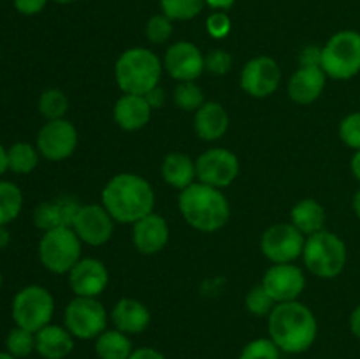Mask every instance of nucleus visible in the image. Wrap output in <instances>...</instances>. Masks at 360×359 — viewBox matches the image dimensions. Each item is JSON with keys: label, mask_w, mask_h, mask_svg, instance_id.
Listing matches in <instances>:
<instances>
[{"label": "nucleus", "mask_w": 360, "mask_h": 359, "mask_svg": "<svg viewBox=\"0 0 360 359\" xmlns=\"http://www.w3.org/2000/svg\"><path fill=\"white\" fill-rule=\"evenodd\" d=\"M95 354L98 359H129L134 352L129 334L115 329H105L95 338Z\"/></svg>", "instance_id": "nucleus-27"}, {"label": "nucleus", "mask_w": 360, "mask_h": 359, "mask_svg": "<svg viewBox=\"0 0 360 359\" xmlns=\"http://www.w3.org/2000/svg\"><path fill=\"white\" fill-rule=\"evenodd\" d=\"M11 313L18 327L37 333L39 329L51 324L53 313H55V299L48 289L41 285H28L14 296Z\"/></svg>", "instance_id": "nucleus-8"}, {"label": "nucleus", "mask_w": 360, "mask_h": 359, "mask_svg": "<svg viewBox=\"0 0 360 359\" xmlns=\"http://www.w3.org/2000/svg\"><path fill=\"white\" fill-rule=\"evenodd\" d=\"M35 146H37L39 153L48 158V160H65L77 148L76 127L65 118L49 120L39 130Z\"/></svg>", "instance_id": "nucleus-12"}, {"label": "nucleus", "mask_w": 360, "mask_h": 359, "mask_svg": "<svg viewBox=\"0 0 360 359\" xmlns=\"http://www.w3.org/2000/svg\"><path fill=\"white\" fill-rule=\"evenodd\" d=\"M262 285L276 303L295 301L306 287L304 271L295 264H273L264 273Z\"/></svg>", "instance_id": "nucleus-15"}, {"label": "nucleus", "mask_w": 360, "mask_h": 359, "mask_svg": "<svg viewBox=\"0 0 360 359\" xmlns=\"http://www.w3.org/2000/svg\"><path fill=\"white\" fill-rule=\"evenodd\" d=\"M79 208L81 204L70 196L44 201L34 210V225L44 232L56 227H70Z\"/></svg>", "instance_id": "nucleus-19"}, {"label": "nucleus", "mask_w": 360, "mask_h": 359, "mask_svg": "<svg viewBox=\"0 0 360 359\" xmlns=\"http://www.w3.org/2000/svg\"><path fill=\"white\" fill-rule=\"evenodd\" d=\"M204 67L214 76H224L232 69V55L225 49H211L204 55Z\"/></svg>", "instance_id": "nucleus-38"}, {"label": "nucleus", "mask_w": 360, "mask_h": 359, "mask_svg": "<svg viewBox=\"0 0 360 359\" xmlns=\"http://www.w3.org/2000/svg\"><path fill=\"white\" fill-rule=\"evenodd\" d=\"M193 129L202 141H218L229 129V115L220 102H204L195 111Z\"/></svg>", "instance_id": "nucleus-24"}, {"label": "nucleus", "mask_w": 360, "mask_h": 359, "mask_svg": "<svg viewBox=\"0 0 360 359\" xmlns=\"http://www.w3.org/2000/svg\"><path fill=\"white\" fill-rule=\"evenodd\" d=\"M236 0H206V6H210L214 11H227L234 6Z\"/></svg>", "instance_id": "nucleus-45"}, {"label": "nucleus", "mask_w": 360, "mask_h": 359, "mask_svg": "<svg viewBox=\"0 0 360 359\" xmlns=\"http://www.w3.org/2000/svg\"><path fill=\"white\" fill-rule=\"evenodd\" d=\"M14 7L20 14H25V16H34V14H39L46 7L48 0H13Z\"/></svg>", "instance_id": "nucleus-41"}, {"label": "nucleus", "mask_w": 360, "mask_h": 359, "mask_svg": "<svg viewBox=\"0 0 360 359\" xmlns=\"http://www.w3.org/2000/svg\"><path fill=\"white\" fill-rule=\"evenodd\" d=\"M340 137L348 148L360 150V111L350 113L340 123Z\"/></svg>", "instance_id": "nucleus-37"}, {"label": "nucleus", "mask_w": 360, "mask_h": 359, "mask_svg": "<svg viewBox=\"0 0 360 359\" xmlns=\"http://www.w3.org/2000/svg\"><path fill=\"white\" fill-rule=\"evenodd\" d=\"M39 153L37 146L30 143H14L13 146L7 148V165L9 171L16 172V175H28L34 171L39 164Z\"/></svg>", "instance_id": "nucleus-28"}, {"label": "nucleus", "mask_w": 360, "mask_h": 359, "mask_svg": "<svg viewBox=\"0 0 360 359\" xmlns=\"http://www.w3.org/2000/svg\"><path fill=\"white\" fill-rule=\"evenodd\" d=\"M322 70L327 77L345 81L360 73V34L341 30L322 48Z\"/></svg>", "instance_id": "nucleus-6"}, {"label": "nucleus", "mask_w": 360, "mask_h": 359, "mask_svg": "<svg viewBox=\"0 0 360 359\" xmlns=\"http://www.w3.org/2000/svg\"><path fill=\"white\" fill-rule=\"evenodd\" d=\"M144 97H146V101H148V104L151 106V109H160L162 106H164V102H165V92L162 90L160 87H155L153 90H150L148 92L146 95H144Z\"/></svg>", "instance_id": "nucleus-43"}, {"label": "nucleus", "mask_w": 360, "mask_h": 359, "mask_svg": "<svg viewBox=\"0 0 360 359\" xmlns=\"http://www.w3.org/2000/svg\"><path fill=\"white\" fill-rule=\"evenodd\" d=\"M197 180L200 183L225 189L232 185L239 175V158L227 148H211L199 155L195 160Z\"/></svg>", "instance_id": "nucleus-11"}, {"label": "nucleus", "mask_w": 360, "mask_h": 359, "mask_svg": "<svg viewBox=\"0 0 360 359\" xmlns=\"http://www.w3.org/2000/svg\"><path fill=\"white\" fill-rule=\"evenodd\" d=\"M350 169H352V172H354L355 178H357L359 182H360V150L355 151L354 157H352V160H350Z\"/></svg>", "instance_id": "nucleus-46"}, {"label": "nucleus", "mask_w": 360, "mask_h": 359, "mask_svg": "<svg viewBox=\"0 0 360 359\" xmlns=\"http://www.w3.org/2000/svg\"><path fill=\"white\" fill-rule=\"evenodd\" d=\"M301 67H322V48L319 46H306L299 55Z\"/></svg>", "instance_id": "nucleus-40"}, {"label": "nucleus", "mask_w": 360, "mask_h": 359, "mask_svg": "<svg viewBox=\"0 0 360 359\" xmlns=\"http://www.w3.org/2000/svg\"><path fill=\"white\" fill-rule=\"evenodd\" d=\"M179 211L190 227L200 232H217L231 218V204L220 189L195 182L181 190Z\"/></svg>", "instance_id": "nucleus-3"}, {"label": "nucleus", "mask_w": 360, "mask_h": 359, "mask_svg": "<svg viewBox=\"0 0 360 359\" xmlns=\"http://www.w3.org/2000/svg\"><path fill=\"white\" fill-rule=\"evenodd\" d=\"M348 250L343 239L322 229L306 238L302 260L311 275L319 278H336L347 266Z\"/></svg>", "instance_id": "nucleus-5"}, {"label": "nucleus", "mask_w": 360, "mask_h": 359, "mask_svg": "<svg viewBox=\"0 0 360 359\" xmlns=\"http://www.w3.org/2000/svg\"><path fill=\"white\" fill-rule=\"evenodd\" d=\"M69 111V99L60 88H48L39 97V113L46 120H60Z\"/></svg>", "instance_id": "nucleus-31"}, {"label": "nucleus", "mask_w": 360, "mask_h": 359, "mask_svg": "<svg viewBox=\"0 0 360 359\" xmlns=\"http://www.w3.org/2000/svg\"><path fill=\"white\" fill-rule=\"evenodd\" d=\"M129 359H167L160 351L153 347H139L134 348V352L130 354Z\"/></svg>", "instance_id": "nucleus-42"}, {"label": "nucleus", "mask_w": 360, "mask_h": 359, "mask_svg": "<svg viewBox=\"0 0 360 359\" xmlns=\"http://www.w3.org/2000/svg\"><path fill=\"white\" fill-rule=\"evenodd\" d=\"M267 319L269 338L285 354H302L315 344L319 322L304 303H278Z\"/></svg>", "instance_id": "nucleus-1"}, {"label": "nucleus", "mask_w": 360, "mask_h": 359, "mask_svg": "<svg viewBox=\"0 0 360 359\" xmlns=\"http://www.w3.org/2000/svg\"><path fill=\"white\" fill-rule=\"evenodd\" d=\"M326 81L322 67H299L288 80V97L297 104H311L323 94Z\"/></svg>", "instance_id": "nucleus-20"}, {"label": "nucleus", "mask_w": 360, "mask_h": 359, "mask_svg": "<svg viewBox=\"0 0 360 359\" xmlns=\"http://www.w3.org/2000/svg\"><path fill=\"white\" fill-rule=\"evenodd\" d=\"M306 236L290 222L274 224L260 238V250L273 264H288L302 257Z\"/></svg>", "instance_id": "nucleus-10"}, {"label": "nucleus", "mask_w": 360, "mask_h": 359, "mask_svg": "<svg viewBox=\"0 0 360 359\" xmlns=\"http://www.w3.org/2000/svg\"><path fill=\"white\" fill-rule=\"evenodd\" d=\"M69 285L79 298H98L109 285L108 267L94 257H81L69 271Z\"/></svg>", "instance_id": "nucleus-17"}, {"label": "nucleus", "mask_w": 360, "mask_h": 359, "mask_svg": "<svg viewBox=\"0 0 360 359\" xmlns=\"http://www.w3.org/2000/svg\"><path fill=\"white\" fill-rule=\"evenodd\" d=\"M276 305L278 303L271 298V294L264 289L262 284L250 289L248 294H246L245 298L246 310H248L252 315H257V317H266V315L269 317V313L273 312Z\"/></svg>", "instance_id": "nucleus-34"}, {"label": "nucleus", "mask_w": 360, "mask_h": 359, "mask_svg": "<svg viewBox=\"0 0 360 359\" xmlns=\"http://www.w3.org/2000/svg\"><path fill=\"white\" fill-rule=\"evenodd\" d=\"M174 104L183 111H197L204 104V92L193 81H183L174 88Z\"/></svg>", "instance_id": "nucleus-33"}, {"label": "nucleus", "mask_w": 360, "mask_h": 359, "mask_svg": "<svg viewBox=\"0 0 360 359\" xmlns=\"http://www.w3.org/2000/svg\"><path fill=\"white\" fill-rule=\"evenodd\" d=\"M102 206L115 222L136 224L146 215L153 213L155 192L146 178L134 172H120L112 176L102 189Z\"/></svg>", "instance_id": "nucleus-2"}, {"label": "nucleus", "mask_w": 360, "mask_h": 359, "mask_svg": "<svg viewBox=\"0 0 360 359\" xmlns=\"http://www.w3.org/2000/svg\"><path fill=\"white\" fill-rule=\"evenodd\" d=\"M53 2L62 4V6H65V4H72V2H76V0H53Z\"/></svg>", "instance_id": "nucleus-51"}, {"label": "nucleus", "mask_w": 360, "mask_h": 359, "mask_svg": "<svg viewBox=\"0 0 360 359\" xmlns=\"http://www.w3.org/2000/svg\"><path fill=\"white\" fill-rule=\"evenodd\" d=\"M164 69L172 80L195 81L204 73V55L193 42L179 41L169 46L164 56Z\"/></svg>", "instance_id": "nucleus-16"}, {"label": "nucleus", "mask_w": 360, "mask_h": 359, "mask_svg": "<svg viewBox=\"0 0 360 359\" xmlns=\"http://www.w3.org/2000/svg\"><path fill=\"white\" fill-rule=\"evenodd\" d=\"M290 224L308 238V236L315 234V232L323 229V224H326V210H323V206L319 201L302 199L292 208Z\"/></svg>", "instance_id": "nucleus-26"}, {"label": "nucleus", "mask_w": 360, "mask_h": 359, "mask_svg": "<svg viewBox=\"0 0 360 359\" xmlns=\"http://www.w3.org/2000/svg\"><path fill=\"white\" fill-rule=\"evenodd\" d=\"M81 246L83 241L72 227L51 229L46 231L39 241V259L51 273H69L81 259Z\"/></svg>", "instance_id": "nucleus-7"}, {"label": "nucleus", "mask_w": 360, "mask_h": 359, "mask_svg": "<svg viewBox=\"0 0 360 359\" xmlns=\"http://www.w3.org/2000/svg\"><path fill=\"white\" fill-rule=\"evenodd\" d=\"M206 0H160L162 14L171 21H190L202 13Z\"/></svg>", "instance_id": "nucleus-30"}, {"label": "nucleus", "mask_w": 360, "mask_h": 359, "mask_svg": "<svg viewBox=\"0 0 360 359\" xmlns=\"http://www.w3.org/2000/svg\"><path fill=\"white\" fill-rule=\"evenodd\" d=\"M352 206H354L355 215H357V218L360 220V189L357 190V192H355L354 201H352Z\"/></svg>", "instance_id": "nucleus-49"}, {"label": "nucleus", "mask_w": 360, "mask_h": 359, "mask_svg": "<svg viewBox=\"0 0 360 359\" xmlns=\"http://www.w3.org/2000/svg\"><path fill=\"white\" fill-rule=\"evenodd\" d=\"M11 243V232L7 225H0V250L7 248Z\"/></svg>", "instance_id": "nucleus-47"}, {"label": "nucleus", "mask_w": 360, "mask_h": 359, "mask_svg": "<svg viewBox=\"0 0 360 359\" xmlns=\"http://www.w3.org/2000/svg\"><path fill=\"white\" fill-rule=\"evenodd\" d=\"M281 351L271 338H255L243 347L239 359H280Z\"/></svg>", "instance_id": "nucleus-35"}, {"label": "nucleus", "mask_w": 360, "mask_h": 359, "mask_svg": "<svg viewBox=\"0 0 360 359\" xmlns=\"http://www.w3.org/2000/svg\"><path fill=\"white\" fill-rule=\"evenodd\" d=\"M23 208V194L18 185L11 182H0V225L16 220Z\"/></svg>", "instance_id": "nucleus-29"}, {"label": "nucleus", "mask_w": 360, "mask_h": 359, "mask_svg": "<svg viewBox=\"0 0 360 359\" xmlns=\"http://www.w3.org/2000/svg\"><path fill=\"white\" fill-rule=\"evenodd\" d=\"M162 178L167 185L185 190L186 187L195 183V162L181 151H172L162 162Z\"/></svg>", "instance_id": "nucleus-25"}, {"label": "nucleus", "mask_w": 360, "mask_h": 359, "mask_svg": "<svg viewBox=\"0 0 360 359\" xmlns=\"http://www.w3.org/2000/svg\"><path fill=\"white\" fill-rule=\"evenodd\" d=\"M232 21L227 16L225 11H214L213 14H210V18L206 20V30L211 37L214 39H224L231 34Z\"/></svg>", "instance_id": "nucleus-39"}, {"label": "nucleus", "mask_w": 360, "mask_h": 359, "mask_svg": "<svg viewBox=\"0 0 360 359\" xmlns=\"http://www.w3.org/2000/svg\"><path fill=\"white\" fill-rule=\"evenodd\" d=\"M108 310L97 298H76L63 312V326L77 340H95L108 329Z\"/></svg>", "instance_id": "nucleus-9"}, {"label": "nucleus", "mask_w": 360, "mask_h": 359, "mask_svg": "<svg viewBox=\"0 0 360 359\" xmlns=\"http://www.w3.org/2000/svg\"><path fill=\"white\" fill-rule=\"evenodd\" d=\"M6 347L7 352L16 359L28 358L35 351V333L23 327H13L6 338Z\"/></svg>", "instance_id": "nucleus-32"}, {"label": "nucleus", "mask_w": 360, "mask_h": 359, "mask_svg": "<svg viewBox=\"0 0 360 359\" xmlns=\"http://www.w3.org/2000/svg\"><path fill=\"white\" fill-rule=\"evenodd\" d=\"M0 359H16L14 355H11L9 352H0Z\"/></svg>", "instance_id": "nucleus-50"}, {"label": "nucleus", "mask_w": 360, "mask_h": 359, "mask_svg": "<svg viewBox=\"0 0 360 359\" xmlns=\"http://www.w3.org/2000/svg\"><path fill=\"white\" fill-rule=\"evenodd\" d=\"M70 227L83 243L90 246H101L112 238L115 218L102 204H81Z\"/></svg>", "instance_id": "nucleus-13"}, {"label": "nucleus", "mask_w": 360, "mask_h": 359, "mask_svg": "<svg viewBox=\"0 0 360 359\" xmlns=\"http://www.w3.org/2000/svg\"><path fill=\"white\" fill-rule=\"evenodd\" d=\"M144 34L151 44H164L172 35V21L165 14H155L146 21Z\"/></svg>", "instance_id": "nucleus-36"}, {"label": "nucleus", "mask_w": 360, "mask_h": 359, "mask_svg": "<svg viewBox=\"0 0 360 359\" xmlns=\"http://www.w3.org/2000/svg\"><path fill=\"white\" fill-rule=\"evenodd\" d=\"M164 63L151 49L129 48L118 56L115 65V77L123 94L146 95L158 87Z\"/></svg>", "instance_id": "nucleus-4"}, {"label": "nucleus", "mask_w": 360, "mask_h": 359, "mask_svg": "<svg viewBox=\"0 0 360 359\" xmlns=\"http://www.w3.org/2000/svg\"><path fill=\"white\" fill-rule=\"evenodd\" d=\"M111 320L125 334H139L151 324V312L144 303L134 298H123L112 306Z\"/></svg>", "instance_id": "nucleus-22"}, {"label": "nucleus", "mask_w": 360, "mask_h": 359, "mask_svg": "<svg viewBox=\"0 0 360 359\" xmlns=\"http://www.w3.org/2000/svg\"><path fill=\"white\" fill-rule=\"evenodd\" d=\"M7 169H9V165H7V150L0 144V176H2Z\"/></svg>", "instance_id": "nucleus-48"}, {"label": "nucleus", "mask_w": 360, "mask_h": 359, "mask_svg": "<svg viewBox=\"0 0 360 359\" xmlns=\"http://www.w3.org/2000/svg\"><path fill=\"white\" fill-rule=\"evenodd\" d=\"M241 88L255 99H264L278 90L281 81V69L271 56H255L248 60L241 70Z\"/></svg>", "instance_id": "nucleus-14"}, {"label": "nucleus", "mask_w": 360, "mask_h": 359, "mask_svg": "<svg viewBox=\"0 0 360 359\" xmlns=\"http://www.w3.org/2000/svg\"><path fill=\"white\" fill-rule=\"evenodd\" d=\"M74 340L65 326L48 324L35 333V352L42 359H65L74 351Z\"/></svg>", "instance_id": "nucleus-23"}, {"label": "nucleus", "mask_w": 360, "mask_h": 359, "mask_svg": "<svg viewBox=\"0 0 360 359\" xmlns=\"http://www.w3.org/2000/svg\"><path fill=\"white\" fill-rule=\"evenodd\" d=\"M151 113H153V109L148 104L146 97L132 94H123L116 101L115 109H112L116 125L127 132H136V130L146 127L151 118Z\"/></svg>", "instance_id": "nucleus-21"}, {"label": "nucleus", "mask_w": 360, "mask_h": 359, "mask_svg": "<svg viewBox=\"0 0 360 359\" xmlns=\"http://www.w3.org/2000/svg\"><path fill=\"white\" fill-rule=\"evenodd\" d=\"M350 331L355 338L360 341V305L354 308L350 315Z\"/></svg>", "instance_id": "nucleus-44"}, {"label": "nucleus", "mask_w": 360, "mask_h": 359, "mask_svg": "<svg viewBox=\"0 0 360 359\" xmlns=\"http://www.w3.org/2000/svg\"><path fill=\"white\" fill-rule=\"evenodd\" d=\"M169 241V225L162 215L150 213L132 224V243L143 256L162 252Z\"/></svg>", "instance_id": "nucleus-18"}, {"label": "nucleus", "mask_w": 360, "mask_h": 359, "mask_svg": "<svg viewBox=\"0 0 360 359\" xmlns=\"http://www.w3.org/2000/svg\"><path fill=\"white\" fill-rule=\"evenodd\" d=\"M2 280H4V278H2V271H0V289H2Z\"/></svg>", "instance_id": "nucleus-52"}]
</instances>
